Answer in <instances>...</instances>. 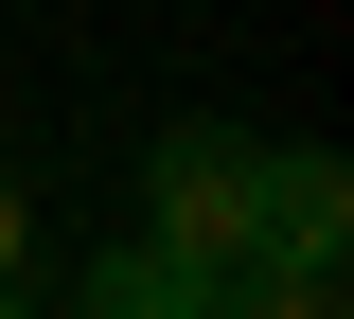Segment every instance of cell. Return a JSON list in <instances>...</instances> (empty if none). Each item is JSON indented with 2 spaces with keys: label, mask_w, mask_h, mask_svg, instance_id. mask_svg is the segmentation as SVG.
Instances as JSON below:
<instances>
[{
  "label": "cell",
  "mask_w": 354,
  "mask_h": 319,
  "mask_svg": "<svg viewBox=\"0 0 354 319\" xmlns=\"http://www.w3.org/2000/svg\"><path fill=\"white\" fill-rule=\"evenodd\" d=\"M248 195H266V142L248 125H160L142 142V248H177V266L248 284Z\"/></svg>",
  "instance_id": "cell-1"
},
{
  "label": "cell",
  "mask_w": 354,
  "mask_h": 319,
  "mask_svg": "<svg viewBox=\"0 0 354 319\" xmlns=\"http://www.w3.org/2000/svg\"><path fill=\"white\" fill-rule=\"evenodd\" d=\"M337 248H354V160H337V142H266L248 284H266V266H283V284H337Z\"/></svg>",
  "instance_id": "cell-2"
},
{
  "label": "cell",
  "mask_w": 354,
  "mask_h": 319,
  "mask_svg": "<svg viewBox=\"0 0 354 319\" xmlns=\"http://www.w3.org/2000/svg\"><path fill=\"white\" fill-rule=\"evenodd\" d=\"M0 319H36V302H18V284H0Z\"/></svg>",
  "instance_id": "cell-6"
},
{
  "label": "cell",
  "mask_w": 354,
  "mask_h": 319,
  "mask_svg": "<svg viewBox=\"0 0 354 319\" xmlns=\"http://www.w3.org/2000/svg\"><path fill=\"white\" fill-rule=\"evenodd\" d=\"M18 248H36V195H18V178H0V284H18Z\"/></svg>",
  "instance_id": "cell-5"
},
{
  "label": "cell",
  "mask_w": 354,
  "mask_h": 319,
  "mask_svg": "<svg viewBox=\"0 0 354 319\" xmlns=\"http://www.w3.org/2000/svg\"><path fill=\"white\" fill-rule=\"evenodd\" d=\"M230 319H354V302H337V284H283V266H266V284H248Z\"/></svg>",
  "instance_id": "cell-4"
},
{
  "label": "cell",
  "mask_w": 354,
  "mask_h": 319,
  "mask_svg": "<svg viewBox=\"0 0 354 319\" xmlns=\"http://www.w3.org/2000/svg\"><path fill=\"white\" fill-rule=\"evenodd\" d=\"M230 302H248L230 266H177V248H142V230H124V248L88 266V302H71V319H230Z\"/></svg>",
  "instance_id": "cell-3"
}]
</instances>
